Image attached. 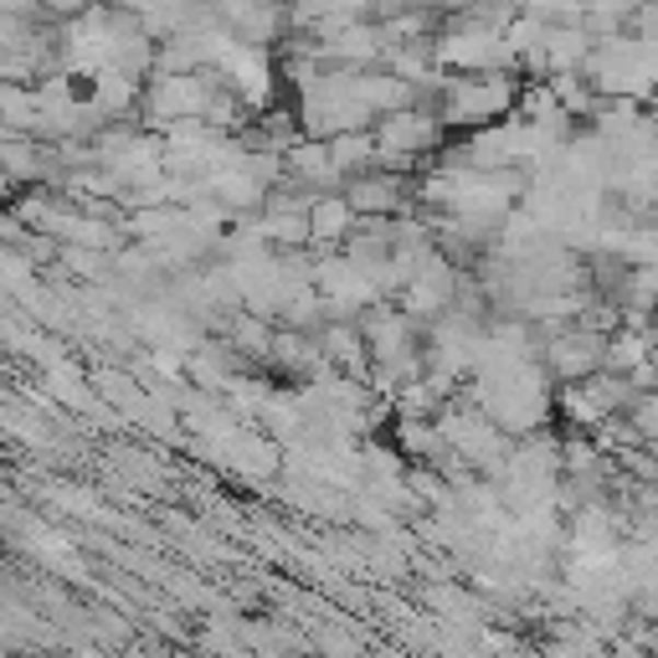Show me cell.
<instances>
[{
    "mask_svg": "<svg viewBox=\"0 0 658 658\" xmlns=\"http://www.w3.org/2000/svg\"><path fill=\"white\" fill-rule=\"evenodd\" d=\"M509 78H484V83H458L453 99H448V114L453 118H489L494 108L509 103Z\"/></svg>",
    "mask_w": 658,
    "mask_h": 658,
    "instance_id": "7a4b0ae2",
    "label": "cell"
},
{
    "mask_svg": "<svg viewBox=\"0 0 658 658\" xmlns=\"http://www.w3.org/2000/svg\"><path fill=\"white\" fill-rule=\"evenodd\" d=\"M293 175H304V181H335L339 170L330 165V150H324V145H304V150H293Z\"/></svg>",
    "mask_w": 658,
    "mask_h": 658,
    "instance_id": "8992f818",
    "label": "cell"
},
{
    "mask_svg": "<svg viewBox=\"0 0 658 658\" xmlns=\"http://www.w3.org/2000/svg\"><path fill=\"white\" fill-rule=\"evenodd\" d=\"M350 217L355 211L345 201H314L309 206V236H345Z\"/></svg>",
    "mask_w": 658,
    "mask_h": 658,
    "instance_id": "5b68a950",
    "label": "cell"
},
{
    "mask_svg": "<svg viewBox=\"0 0 658 658\" xmlns=\"http://www.w3.org/2000/svg\"><path fill=\"white\" fill-rule=\"evenodd\" d=\"M551 360H556V371H566V376H587L591 366L602 360V339L597 335H566V339H556Z\"/></svg>",
    "mask_w": 658,
    "mask_h": 658,
    "instance_id": "3957f363",
    "label": "cell"
},
{
    "mask_svg": "<svg viewBox=\"0 0 658 658\" xmlns=\"http://www.w3.org/2000/svg\"><path fill=\"white\" fill-rule=\"evenodd\" d=\"M432 135H438V124L427 114H391L381 124V135H376V154H412L432 145Z\"/></svg>",
    "mask_w": 658,
    "mask_h": 658,
    "instance_id": "6da1fadb",
    "label": "cell"
},
{
    "mask_svg": "<svg viewBox=\"0 0 658 658\" xmlns=\"http://www.w3.org/2000/svg\"><path fill=\"white\" fill-rule=\"evenodd\" d=\"M345 206L350 211H391L396 206V181H386V175H366V181H355L350 196H345Z\"/></svg>",
    "mask_w": 658,
    "mask_h": 658,
    "instance_id": "277c9868",
    "label": "cell"
}]
</instances>
